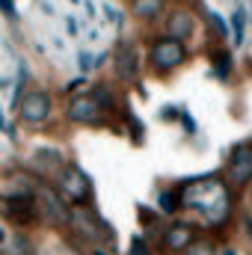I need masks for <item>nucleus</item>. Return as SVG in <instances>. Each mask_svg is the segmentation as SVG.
<instances>
[{
	"mask_svg": "<svg viewBox=\"0 0 252 255\" xmlns=\"http://www.w3.org/2000/svg\"><path fill=\"white\" fill-rule=\"evenodd\" d=\"M175 190L181 196V208L196 214L208 232L226 229L232 223V217H235V196L238 193L226 184L223 172L187 178V181L175 184Z\"/></svg>",
	"mask_w": 252,
	"mask_h": 255,
	"instance_id": "obj_1",
	"label": "nucleus"
},
{
	"mask_svg": "<svg viewBox=\"0 0 252 255\" xmlns=\"http://www.w3.org/2000/svg\"><path fill=\"white\" fill-rule=\"evenodd\" d=\"M68 232L86 247H110L113 244V226H107L92 205H71Z\"/></svg>",
	"mask_w": 252,
	"mask_h": 255,
	"instance_id": "obj_2",
	"label": "nucleus"
},
{
	"mask_svg": "<svg viewBox=\"0 0 252 255\" xmlns=\"http://www.w3.org/2000/svg\"><path fill=\"white\" fill-rule=\"evenodd\" d=\"M145 57H148V71H151V74L166 77V74L178 71L181 65L187 63L190 51H187V42L172 39V36L163 33V36H151V39H148Z\"/></svg>",
	"mask_w": 252,
	"mask_h": 255,
	"instance_id": "obj_3",
	"label": "nucleus"
},
{
	"mask_svg": "<svg viewBox=\"0 0 252 255\" xmlns=\"http://www.w3.org/2000/svg\"><path fill=\"white\" fill-rule=\"evenodd\" d=\"M36 208H39V217H42L45 226L68 229V223H71V202L57 190L54 181H45V178L39 181V187H36Z\"/></svg>",
	"mask_w": 252,
	"mask_h": 255,
	"instance_id": "obj_4",
	"label": "nucleus"
},
{
	"mask_svg": "<svg viewBox=\"0 0 252 255\" xmlns=\"http://www.w3.org/2000/svg\"><path fill=\"white\" fill-rule=\"evenodd\" d=\"M223 178L235 193H244L252 187V139L235 142L226 154V166H223Z\"/></svg>",
	"mask_w": 252,
	"mask_h": 255,
	"instance_id": "obj_5",
	"label": "nucleus"
},
{
	"mask_svg": "<svg viewBox=\"0 0 252 255\" xmlns=\"http://www.w3.org/2000/svg\"><path fill=\"white\" fill-rule=\"evenodd\" d=\"M54 184H57V190L63 193L71 205H92L95 190H92V178L83 172V166H77V163L68 160L63 169L57 172Z\"/></svg>",
	"mask_w": 252,
	"mask_h": 255,
	"instance_id": "obj_6",
	"label": "nucleus"
},
{
	"mask_svg": "<svg viewBox=\"0 0 252 255\" xmlns=\"http://www.w3.org/2000/svg\"><path fill=\"white\" fill-rule=\"evenodd\" d=\"M54 116V98L45 86H30L27 95L21 98V107H18V119L21 125L27 128H45Z\"/></svg>",
	"mask_w": 252,
	"mask_h": 255,
	"instance_id": "obj_7",
	"label": "nucleus"
},
{
	"mask_svg": "<svg viewBox=\"0 0 252 255\" xmlns=\"http://www.w3.org/2000/svg\"><path fill=\"white\" fill-rule=\"evenodd\" d=\"M65 119L71 122V125H104L110 116H107V110L98 104V98L89 92V89H83V92H77V95H71L68 98V104H65Z\"/></svg>",
	"mask_w": 252,
	"mask_h": 255,
	"instance_id": "obj_8",
	"label": "nucleus"
},
{
	"mask_svg": "<svg viewBox=\"0 0 252 255\" xmlns=\"http://www.w3.org/2000/svg\"><path fill=\"white\" fill-rule=\"evenodd\" d=\"M0 220H6L15 232H30L42 223L36 196L33 199H0Z\"/></svg>",
	"mask_w": 252,
	"mask_h": 255,
	"instance_id": "obj_9",
	"label": "nucleus"
},
{
	"mask_svg": "<svg viewBox=\"0 0 252 255\" xmlns=\"http://www.w3.org/2000/svg\"><path fill=\"white\" fill-rule=\"evenodd\" d=\"M142 74V57H139V45L133 39H122L113 51V77L119 83H136Z\"/></svg>",
	"mask_w": 252,
	"mask_h": 255,
	"instance_id": "obj_10",
	"label": "nucleus"
},
{
	"mask_svg": "<svg viewBox=\"0 0 252 255\" xmlns=\"http://www.w3.org/2000/svg\"><path fill=\"white\" fill-rule=\"evenodd\" d=\"M199 238V226L190 220H169L160 229V250L163 255H181Z\"/></svg>",
	"mask_w": 252,
	"mask_h": 255,
	"instance_id": "obj_11",
	"label": "nucleus"
},
{
	"mask_svg": "<svg viewBox=\"0 0 252 255\" xmlns=\"http://www.w3.org/2000/svg\"><path fill=\"white\" fill-rule=\"evenodd\" d=\"M65 163V154L60 145H36L33 151H30V157H27V169H33L39 178H45V181H54L57 178V172L63 169Z\"/></svg>",
	"mask_w": 252,
	"mask_h": 255,
	"instance_id": "obj_12",
	"label": "nucleus"
},
{
	"mask_svg": "<svg viewBox=\"0 0 252 255\" xmlns=\"http://www.w3.org/2000/svg\"><path fill=\"white\" fill-rule=\"evenodd\" d=\"M39 181H42V178H39L33 169H27V163H24V166L12 169V172L0 181V199H33Z\"/></svg>",
	"mask_w": 252,
	"mask_h": 255,
	"instance_id": "obj_13",
	"label": "nucleus"
},
{
	"mask_svg": "<svg viewBox=\"0 0 252 255\" xmlns=\"http://www.w3.org/2000/svg\"><path fill=\"white\" fill-rule=\"evenodd\" d=\"M196 12L190 9V6H175V9H169V15H166V21H163V33L166 36H172V39H181V42H190L193 36H196Z\"/></svg>",
	"mask_w": 252,
	"mask_h": 255,
	"instance_id": "obj_14",
	"label": "nucleus"
},
{
	"mask_svg": "<svg viewBox=\"0 0 252 255\" xmlns=\"http://www.w3.org/2000/svg\"><path fill=\"white\" fill-rule=\"evenodd\" d=\"M166 9V0H130V15L139 24H154Z\"/></svg>",
	"mask_w": 252,
	"mask_h": 255,
	"instance_id": "obj_15",
	"label": "nucleus"
},
{
	"mask_svg": "<svg viewBox=\"0 0 252 255\" xmlns=\"http://www.w3.org/2000/svg\"><path fill=\"white\" fill-rule=\"evenodd\" d=\"M89 92L98 98V104L107 110V116H116V113H119V95H116V86H113V83L98 80V83L89 86Z\"/></svg>",
	"mask_w": 252,
	"mask_h": 255,
	"instance_id": "obj_16",
	"label": "nucleus"
},
{
	"mask_svg": "<svg viewBox=\"0 0 252 255\" xmlns=\"http://www.w3.org/2000/svg\"><path fill=\"white\" fill-rule=\"evenodd\" d=\"M208 57H211V68H214V74H217L220 80H229V77H232V71H235V60H232V54H229L226 45L211 48Z\"/></svg>",
	"mask_w": 252,
	"mask_h": 255,
	"instance_id": "obj_17",
	"label": "nucleus"
},
{
	"mask_svg": "<svg viewBox=\"0 0 252 255\" xmlns=\"http://www.w3.org/2000/svg\"><path fill=\"white\" fill-rule=\"evenodd\" d=\"M157 211L166 214V217H175V214L184 211V208H181V196H178L175 187H163V190L157 193Z\"/></svg>",
	"mask_w": 252,
	"mask_h": 255,
	"instance_id": "obj_18",
	"label": "nucleus"
},
{
	"mask_svg": "<svg viewBox=\"0 0 252 255\" xmlns=\"http://www.w3.org/2000/svg\"><path fill=\"white\" fill-rule=\"evenodd\" d=\"M122 119H125L127 136H130L136 145H142V142H145V125H142V119L136 116V110H133V107H125V110H122Z\"/></svg>",
	"mask_w": 252,
	"mask_h": 255,
	"instance_id": "obj_19",
	"label": "nucleus"
},
{
	"mask_svg": "<svg viewBox=\"0 0 252 255\" xmlns=\"http://www.w3.org/2000/svg\"><path fill=\"white\" fill-rule=\"evenodd\" d=\"M232 45L235 48H241L244 45V33H247V24H250V12L244 9V6H238L235 12H232Z\"/></svg>",
	"mask_w": 252,
	"mask_h": 255,
	"instance_id": "obj_20",
	"label": "nucleus"
},
{
	"mask_svg": "<svg viewBox=\"0 0 252 255\" xmlns=\"http://www.w3.org/2000/svg\"><path fill=\"white\" fill-rule=\"evenodd\" d=\"M9 255H36V244L30 241V235L15 232L12 241H9Z\"/></svg>",
	"mask_w": 252,
	"mask_h": 255,
	"instance_id": "obj_21",
	"label": "nucleus"
},
{
	"mask_svg": "<svg viewBox=\"0 0 252 255\" xmlns=\"http://www.w3.org/2000/svg\"><path fill=\"white\" fill-rule=\"evenodd\" d=\"M181 255H220V250L214 247V241H211V238H196V241H193Z\"/></svg>",
	"mask_w": 252,
	"mask_h": 255,
	"instance_id": "obj_22",
	"label": "nucleus"
},
{
	"mask_svg": "<svg viewBox=\"0 0 252 255\" xmlns=\"http://www.w3.org/2000/svg\"><path fill=\"white\" fill-rule=\"evenodd\" d=\"M125 255H157V253H154V247L148 244V238H145V235H133V238H130V244H127V253Z\"/></svg>",
	"mask_w": 252,
	"mask_h": 255,
	"instance_id": "obj_23",
	"label": "nucleus"
},
{
	"mask_svg": "<svg viewBox=\"0 0 252 255\" xmlns=\"http://www.w3.org/2000/svg\"><path fill=\"white\" fill-rule=\"evenodd\" d=\"M101 15H104V24H110V27H116V30H122L125 27V15L113 6V3H101Z\"/></svg>",
	"mask_w": 252,
	"mask_h": 255,
	"instance_id": "obj_24",
	"label": "nucleus"
},
{
	"mask_svg": "<svg viewBox=\"0 0 252 255\" xmlns=\"http://www.w3.org/2000/svg\"><path fill=\"white\" fill-rule=\"evenodd\" d=\"M208 21H211V27L217 30V36H220V42H229V39H232V24H226V18H223V15H217V12H211V15H208Z\"/></svg>",
	"mask_w": 252,
	"mask_h": 255,
	"instance_id": "obj_25",
	"label": "nucleus"
},
{
	"mask_svg": "<svg viewBox=\"0 0 252 255\" xmlns=\"http://www.w3.org/2000/svg\"><path fill=\"white\" fill-rule=\"evenodd\" d=\"M77 68H80V74L95 71V57H92L89 48H80V51H77Z\"/></svg>",
	"mask_w": 252,
	"mask_h": 255,
	"instance_id": "obj_26",
	"label": "nucleus"
},
{
	"mask_svg": "<svg viewBox=\"0 0 252 255\" xmlns=\"http://www.w3.org/2000/svg\"><path fill=\"white\" fill-rule=\"evenodd\" d=\"M80 89H89V83H86V74H80V77L68 80V83L63 86V95H68V98H71V95H77Z\"/></svg>",
	"mask_w": 252,
	"mask_h": 255,
	"instance_id": "obj_27",
	"label": "nucleus"
},
{
	"mask_svg": "<svg viewBox=\"0 0 252 255\" xmlns=\"http://www.w3.org/2000/svg\"><path fill=\"white\" fill-rule=\"evenodd\" d=\"M178 122L184 125V133H187V136H193V133H196V122H193V116H190L184 107H181V113H178Z\"/></svg>",
	"mask_w": 252,
	"mask_h": 255,
	"instance_id": "obj_28",
	"label": "nucleus"
},
{
	"mask_svg": "<svg viewBox=\"0 0 252 255\" xmlns=\"http://www.w3.org/2000/svg\"><path fill=\"white\" fill-rule=\"evenodd\" d=\"M139 220H142L145 226H157V220H160V214H154L151 208H145V205H139Z\"/></svg>",
	"mask_w": 252,
	"mask_h": 255,
	"instance_id": "obj_29",
	"label": "nucleus"
},
{
	"mask_svg": "<svg viewBox=\"0 0 252 255\" xmlns=\"http://www.w3.org/2000/svg\"><path fill=\"white\" fill-rule=\"evenodd\" d=\"M0 12H3L9 21H18V9H15V0H0Z\"/></svg>",
	"mask_w": 252,
	"mask_h": 255,
	"instance_id": "obj_30",
	"label": "nucleus"
},
{
	"mask_svg": "<svg viewBox=\"0 0 252 255\" xmlns=\"http://www.w3.org/2000/svg\"><path fill=\"white\" fill-rule=\"evenodd\" d=\"M178 113H181V107L169 104V107H163V110H160V119H163V122H178Z\"/></svg>",
	"mask_w": 252,
	"mask_h": 255,
	"instance_id": "obj_31",
	"label": "nucleus"
},
{
	"mask_svg": "<svg viewBox=\"0 0 252 255\" xmlns=\"http://www.w3.org/2000/svg\"><path fill=\"white\" fill-rule=\"evenodd\" d=\"M238 220H241V229L247 232V238L252 241V214H250V211H241V217H238Z\"/></svg>",
	"mask_w": 252,
	"mask_h": 255,
	"instance_id": "obj_32",
	"label": "nucleus"
},
{
	"mask_svg": "<svg viewBox=\"0 0 252 255\" xmlns=\"http://www.w3.org/2000/svg\"><path fill=\"white\" fill-rule=\"evenodd\" d=\"M63 21H65V30H68V36H77V33H80V24H77V18H74V15H65Z\"/></svg>",
	"mask_w": 252,
	"mask_h": 255,
	"instance_id": "obj_33",
	"label": "nucleus"
},
{
	"mask_svg": "<svg viewBox=\"0 0 252 255\" xmlns=\"http://www.w3.org/2000/svg\"><path fill=\"white\" fill-rule=\"evenodd\" d=\"M83 9H86V21H95V3L92 0H83Z\"/></svg>",
	"mask_w": 252,
	"mask_h": 255,
	"instance_id": "obj_34",
	"label": "nucleus"
},
{
	"mask_svg": "<svg viewBox=\"0 0 252 255\" xmlns=\"http://www.w3.org/2000/svg\"><path fill=\"white\" fill-rule=\"evenodd\" d=\"M36 6H39V9H42L45 15H57V12H54V6H51L48 0H36Z\"/></svg>",
	"mask_w": 252,
	"mask_h": 255,
	"instance_id": "obj_35",
	"label": "nucleus"
},
{
	"mask_svg": "<svg viewBox=\"0 0 252 255\" xmlns=\"http://www.w3.org/2000/svg\"><path fill=\"white\" fill-rule=\"evenodd\" d=\"M217 250H220V255H241L235 247H232V244H223V247H217Z\"/></svg>",
	"mask_w": 252,
	"mask_h": 255,
	"instance_id": "obj_36",
	"label": "nucleus"
},
{
	"mask_svg": "<svg viewBox=\"0 0 252 255\" xmlns=\"http://www.w3.org/2000/svg\"><path fill=\"white\" fill-rule=\"evenodd\" d=\"M89 255H113V253H110V250H104V247H92Z\"/></svg>",
	"mask_w": 252,
	"mask_h": 255,
	"instance_id": "obj_37",
	"label": "nucleus"
},
{
	"mask_svg": "<svg viewBox=\"0 0 252 255\" xmlns=\"http://www.w3.org/2000/svg\"><path fill=\"white\" fill-rule=\"evenodd\" d=\"M6 128H9V122H6V110H3V107H0V130H3V133H6Z\"/></svg>",
	"mask_w": 252,
	"mask_h": 255,
	"instance_id": "obj_38",
	"label": "nucleus"
},
{
	"mask_svg": "<svg viewBox=\"0 0 252 255\" xmlns=\"http://www.w3.org/2000/svg\"><path fill=\"white\" fill-rule=\"evenodd\" d=\"M6 241H9V232H6V226H3V223H0V247H3V244H6Z\"/></svg>",
	"mask_w": 252,
	"mask_h": 255,
	"instance_id": "obj_39",
	"label": "nucleus"
},
{
	"mask_svg": "<svg viewBox=\"0 0 252 255\" xmlns=\"http://www.w3.org/2000/svg\"><path fill=\"white\" fill-rule=\"evenodd\" d=\"M104 63H107V54H98V57H95V71H98Z\"/></svg>",
	"mask_w": 252,
	"mask_h": 255,
	"instance_id": "obj_40",
	"label": "nucleus"
},
{
	"mask_svg": "<svg viewBox=\"0 0 252 255\" xmlns=\"http://www.w3.org/2000/svg\"><path fill=\"white\" fill-rule=\"evenodd\" d=\"M247 211L252 214V187H250V205H247Z\"/></svg>",
	"mask_w": 252,
	"mask_h": 255,
	"instance_id": "obj_41",
	"label": "nucleus"
},
{
	"mask_svg": "<svg viewBox=\"0 0 252 255\" xmlns=\"http://www.w3.org/2000/svg\"><path fill=\"white\" fill-rule=\"evenodd\" d=\"M71 3H74V6H77V3H83V0H71Z\"/></svg>",
	"mask_w": 252,
	"mask_h": 255,
	"instance_id": "obj_42",
	"label": "nucleus"
},
{
	"mask_svg": "<svg viewBox=\"0 0 252 255\" xmlns=\"http://www.w3.org/2000/svg\"><path fill=\"white\" fill-rule=\"evenodd\" d=\"M250 21H252V6H250Z\"/></svg>",
	"mask_w": 252,
	"mask_h": 255,
	"instance_id": "obj_43",
	"label": "nucleus"
},
{
	"mask_svg": "<svg viewBox=\"0 0 252 255\" xmlns=\"http://www.w3.org/2000/svg\"><path fill=\"white\" fill-rule=\"evenodd\" d=\"M250 68H252V60H250Z\"/></svg>",
	"mask_w": 252,
	"mask_h": 255,
	"instance_id": "obj_44",
	"label": "nucleus"
}]
</instances>
